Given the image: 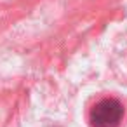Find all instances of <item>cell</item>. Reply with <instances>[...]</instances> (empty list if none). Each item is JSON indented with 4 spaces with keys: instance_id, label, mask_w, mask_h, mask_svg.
I'll use <instances>...</instances> for the list:
<instances>
[{
    "instance_id": "6da1fadb",
    "label": "cell",
    "mask_w": 127,
    "mask_h": 127,
    "mask_svg": "<svg viewBox=\"0 0 127 127\" xmlns=\"http://www.w3.org/2000/svg\"><path fill=\"white\" fill-rule=\"evenodd\" d=\"M89 118L92 127H118L124 118V106L118 99H103L91 110Z\"/></svg>"
}]
</instances>
